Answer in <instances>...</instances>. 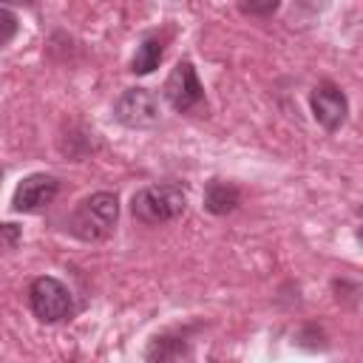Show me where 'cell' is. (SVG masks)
Here are the masks:
<instances>
[{
  "instance_id": "6da1fadb",
  "label": "cell",
  "mask_w": 363,
  "mask_h": 363,
  "mask_svg": "<svg viewBox=\"0 0 363 363\" xmlns=\"http://www.w3.org/2000/svg\"><path fill=\"white\" fill-rule=\"evenodd\" d=\"M116 218H119L116 196L108 190H99L79 201V207L74 210V216L68 221V233L77 235L79 241H102L113 233Z\"/></svg>"
},
{
  "instance_id": "7a4b0ae2",
  "label": "cell",
  "mask_w": 363,
  "mask_h": 363,
  "mask_svg": "<svg viewBox=\"0 0 363 363\" xmlns=\"http://www.w3.org/2000/svg\"><path fill=\"white\" fill-rule=\"evenodd\" d=\"M187 207V193L179 184H150L133 193L130 210L142 224L176 221Z\"/></svg>"
},
{
  "instance_id": "3957f363",
  "label": "cell",
  "mask_w": 363,
  "mask_h": 363,
  "mask_svg": "<svg viewBox=\"0 0 363 363\" xmlns=\"http://www.w3.org/2000/svg\"><path fill=\"white\" fill-rule=\"evenodd\" d=\"M28 303H31V312L43 323H57V320L68 318L71 309H74L68 286L62 281L51 278V275H43V278L31 281V286H28Z\"/></svg>"
},
{
  "instance_id": "277c9868",
  "label": "cell",
  "mask_w": 363,
  "mask_h": 363,
  "mask_svg": "<svg viewBox=\"0 0 363 363\" xmlns=\"http://www.w3.org/2000/svg\"><path fill=\"white\" fill-rule=\"evenodd\" d=\"M164 99L179 111V113H199V111H207V99H204V88L196 77V68L193 62H179L167 82H164Z\"/></svg>"
},
{
  "instance_id": "5b68a950",
  "label": "cell",
  "mask_w": 363,
  "mask_h": 363,
  "mask_svg": "<svg viewBox=\"0 0 363 363\" xmlns=\"http://www.w3.org/2000/svg\"><path fill=\"white\" fill-rule=\"evenodd\" d=\"M113 116L125 128H153L162 119V105H159L156 94H150L147 88H128L116 99Z\"/></svg>"
},
{
  "instance_id": "8992f818",
  "label": "cell",
  "mask_w": 363,
  "mask_h": 363,
  "mask_svg": "<svg viewBox=\"0 0 363 363\" xmlns=\"http://www.w3.org/2000/svg\"><path fill=\"white\" fill-rule=\"evenodd\" d=\"M57 193H60V182L54 176L34 173V176H26L17 184L14 199H11V207L17 213H40L43 207H48L54 201Z\"/></svg>"
},
{
  "instance_id": "52a82bcc",
  "label": "cell",
  "mask_w": 363,
  "mask_h": 363,
  "mask_svg": "<svg viewBox=\"0 0 363 363\" xmlns=\"http://www.w3.org/2000/svg\"><path fill=\"white\" fill-rule=\"evenodd\" d=\"M312 113H315V119H318V125L323 130H337L346 122V113H349L346 94L335 82L315 85V91H312Z\"/></svg>"
},
{
  "instance_id": "ba28073f",
  "label": "cell",
  "mask_w": 363,
  "mask_h": 363,
  "mask_svg": "<svg viewBox=\"0 0 363 363\" xmlns=\"http://www.w3.org/2000/svg\"><path fill=\"white\" fill-rule=\"evenodd\" d=\"M241 201V193L235 184L224 182V179H213L207 187H204V210H210L213 216H227L238 207Z\"/></svg>"
},
{
  "instance_id": "9c48e42d",
  "label": "cell",
  "mask_w": 363,
  "mask_h": 363,
  "mask_svg": "<svg viewBox=\"0 0 363 363\" xmlns=\"http://www.w3.org/2000/svg\"><path fill=\"white\" fill-rule=\"evenodd\" d=\"M162 57H164L162 40H159V37H147V40H142V45L136 48V54H133V60H130V71H133V74H150L153 68H159Z\"/></svg>"
},
{
  "instance_id": "30bf717a",
  "label": "cell",
  "mask_w": 363,
  "mask_h": 363,
  "mask_svg": "<svg viewBox=\"0 0 363 363\" xmlns=\"http://www.w3.org/2000/svg\"><path fill=\"white\" fill-rule=\"evenodd\" d=\"M147 360H179V357H187V346L179 340V337H156L150 343V349L145 352Z\"/></svg>"
},
{
  "instance_id": "8fae6325",
  "label": "cell",
  "mask_w": 363,
  "mask_h": 363,
  "mask_svg": "<svg viewBox=\"0 0 363 363\" xmlns=\"http://www.w3.org/2000/svg\"><path fill=\"white\" fill-rule=\"evenodd\" d=\"M278 6H281V0H238V9L252 17H269Z\"/></svg>"
},
{
  "instance_id": "7c38bea8",
  "label": "cell",
  "mask_w": 363,
  "mask_h": 363,
  "mask_svg": "<svg viewBox=\"0 0 363 363\" xmlns=\"http://www.w3.org/2000/svg\"><path fill=\"white\" fill-rule=\"evenodd\" d=\"M17 28H20V26H17V17H14L9 9L0 6V48H6V45L17 37Z\"/></svg>"
},
{
  "instance_id": "4fadbf2b",
  "label": "cell",
  "mask_w": 363,
  "mask_h": 363,
  "mask_svg": "<svg viewBox=\"0 0 363 363\" xmlns=\"http://www.w3.org/2000/svg\"><path fill=\"white\" fill-rule=\"evenodd\" d=\"M23 233L17 224H0V252H11L20 244Z\"/></svg>"
},
{
  "instance_id": "5bb4252c",
  "label": "cell",
  "mask_w": 363,
  "mask_h": 363,
  "mask_svg": "<svg viewBox=\"0 0 363 363\" xmlns=\"http://www.w3.org/2000/svg\"><path fill=\"white\" fill-rule=\"evenodd\" d=\"M0 3H9V6H28L31 0H0Z\"/></svg>"
}]
</instances>
